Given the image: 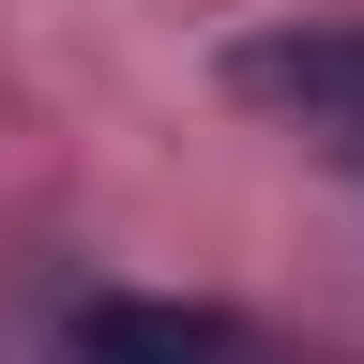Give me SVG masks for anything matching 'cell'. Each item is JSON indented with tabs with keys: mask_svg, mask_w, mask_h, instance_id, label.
Returning a JSON list of instances; mask_svg holds the SVG:
<instances>
[{
	"mask_svg": "<svg viewBox=\"0 0 364 364\" xmlns=\"http://www.w3.org/2000/svg\"><path fill=\"white\" fill-rule=\"evenodd\" d=\"M258 334L228 304H136V289H107V304H76V364H243Z\"/></svg>",
	"mask_w": 364,
	"mask_h": 364,
	"instance_id": "obj_2",
	"label": "cell"
},
{
	"mask_svg": "<svg viewBox=\"0 0 364 364\" xmlns=\"http://www.w3.org/2000/svg\"><path fill=\"white\" fill-rule=\"evenodd\" d=\"M243 364H304V349H243Z\"/></svg>",
	"mask_w": 364,
	"mask_h": 364,
	"instance_id": "obj_3",
	"label": "cell"
},
{
	"mask_svg": "<svg viewBox=\"0 0 364 364\" xmlns=\"http://www.w3.org/2000/svg\"><path fill=\"white\" fill-rule=\"evenodd\" d=\"M228 107L289 122L304 152L364 167V16H289V31H243L228 46Z\"/></svg>",
	"mask_w": 364,
	"mask_h": 364,
	"instance_id": "obj_1",
	"label": "cell"
}]
</instances>
